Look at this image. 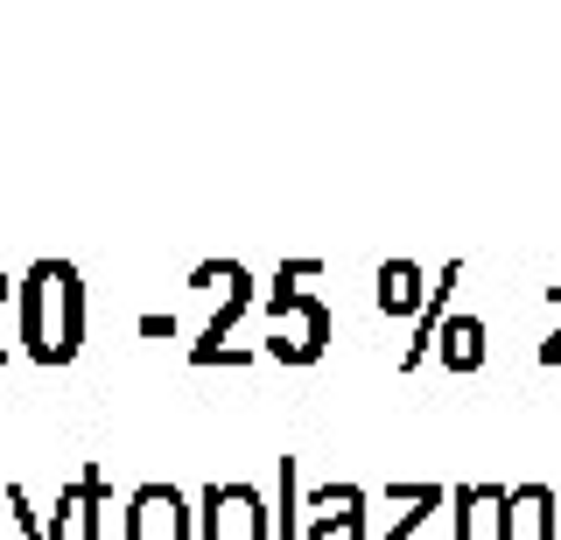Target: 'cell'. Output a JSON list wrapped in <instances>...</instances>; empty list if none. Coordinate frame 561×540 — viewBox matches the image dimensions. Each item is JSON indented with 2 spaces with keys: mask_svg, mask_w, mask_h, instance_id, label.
Segmentation results:
<instances>
[{
  "mask_svg": "<svg viewBox=\"0 0 561 540\" xmlns=\"http://www.w3.org/2000/svg\"><path fill=\"white\" fill-rule=\"evenodd\" d=\"M8 519H14V527H22V540H49V519L35 513L28 484H8Z\"/></svg>",
  "mask_w": 561,
  "mask_h": 540,
  "instance_id": "11",
  "label": "cell"
},
{
  "mask_svg": "<svg viewBox=\"0 0 561 540\" xmlns=\"http://www.w3.org/2000/svg\"><path fill=\"white\" fill-rule=\"evenodd\" d=\"M499 540H561L554 533V492H548V484H519V492L505 498Z\"/></svg>",
  "mask_w": 561,
  "mask_h": 540,
  "instance_id": "8",
  "label": "cell"
},
{
  "mask_svg": "<svg viewBox=\"0 0 561 540\" xmlns=\"http://www.w3.org/2000/svg\"><path fill=\"white\" fill-rule=\"evenodd\" d=\"M280 540H302V513H295V457H280Z\"/></svg>",
  "mask_w": 561,
  "mask_h": 540,
  "instance_id": "12",
  "label": "cell"
},
{
  "mask_svg": "<svg viewBox=\"0 0 561 540\" xmlns=\"http://www.w3.org/2000/svg\"><path fill=\"white\" fill-rule=\"evenodd\" d=\"M435 358H443L449 372H478L484 365V323L478 317H449L443 337H435Z\"/></svg>",
  "mask_w": 561,
  "mask_h": 540,
  "instance_id": "9",
  "label": "cell"
},
{
  "mask_svg": "<svg viewBox=\"0 0 561 540\" xmlns=\"http://www.w3.org/2000/svg\"><path fill=\"white\" fill-rule=\"evenodd\" d=\"M119 527H127V540H190L197 513H190V498L175 484H140L127 513H119Z\"/></svg>",
  "mask_w": 561,
  "mask_h": 540,
  "instance_id": "3",
  "label": "cell"
},
{
  "mask_svg": "<svg viewBox=\"0 0 561 540\" xmlns=\"http://www.w3.org/2000/svg\"><path fill=\"white\" fill-rule=\"evenodd\" d=\"M302 519V540H365V484H323Z\"/></svg>",
  "mask_w": 561,
  "mask_h": 540,
  "instance_id": "4",
  "label": "cell"
},
{
  "mask_svg": "<svg viewBox=\"0 0 561 540\" xmlns=\"http://www.w3.org/2000/svg\"><path fill=\"white\" fill-rule=\"evenodd\" d=\"M22 352L35 365H70L84 352V282L70 260H35L22 274Z\"/></svg>",
  "mask_w": 561,
  "mask_h": 540,
  "instance_id": "1",
  "label": "cell"
},
{
  "mask_svg": "<svg viewBox=\"0 0 561 540\" xmlns=\"http://www.w3.org/2000/svg\"><path fill=\"white\" fill-rule=\"evenodd\" d=\"M140 337H154V344L175 337V317H169V309H148V317H140Z\"/></svg>",
  "mask_w": 561,
  "mask_h": 540,
  "instance_id": "13",
  "label": "cell"
},
{
  "mask_svg": "<svg viewBox=\"0 0 561 540\" xmlns=\"http://www.w3.org/2000/svg\"><path fill=\"white\" fill-rule=\"evenodd\" d=\"M428 295H435V282H421V267H414V260H386V267H379V288H373L379 317L421 323V309H428Z\"/></svg>",
  "mask_w": 561,
  "mask_h": 540,
  "instance_id": "6",
  "label": "cell"
},
{
  "mask_svg": "<svg viewBox=\"0 0 561 540\" xmlns=\"http://www.w3.org/2000/svg\"><path fill=\"white\" fill-rule=\"evenodd\" d=\"M0 505H8V492H0ZM0 527H8V519H0Z\"/></svg>",
  "mask_w": 561,
  "mask_h": 540,
  "instance_id": "15",
  "label": "cell"
},
{
  "mask_svg": "<svg viewBox=\"0 0 561 540\" xmlns=\"http://www.w3.org/2000/svg\"><path fill=\"white\" fill-rule=\"evenodd\" d=\"M463 282V260H443V274H435V295H428V309H421V323H414V344L400 352V372H414L421 358H435V337H443V323H449V288Z\"/></svg>",
  "mask_w": 561,
  "mask_h": 540,
  "instance_id": "7",
  "label": "cell"
},
{
  "mask_svg": "<svg viewBox=\"0 0 561 540\" xmlns=\"http://www.w3.org/2000/svg\"><path fill=\"white\" fill-rule=\"evenodd\" d=\"M197 527H204V540H274V513L253 484L218 478V484H204V498H197Z\"/></svg>",
  "mask_w": 561,
  "mask_h": 540,
  "instance_id": "2",
  "label": "cell"
},
{
  "mask_svg": "<svg viewBox=\"0 0 561 540\" xmlns=\"http://www.w3.org/2000/svg\"><path fill=\"white\" fill-rule=\"evenodd\" d=\"M78 519H84V540H113V492H105L99 463L78 470Z\"/></svg>",
  "mask_w": 561,
  "mask_h": 540,
  "instance_id": "10",
  "label": "cell"
},
{
  "mask_svg": "<svg viewBox=\"0 0 561 540\" xmlns=\"http://www.w3.org/2000/svg\"><path fill=\"white\" fill-rule=\"evenodd\" d=\"M548 295H554V302H561V288H548ZM540 365H561V330H554L548 344H540Z\"/></svg>",
  "mask_w": 561,
  "mask_h": 540,
  "instance_id": "14",
  "label": "cell"
},
{
  "mask_svg": "<svg viewBox=\"0 0 561 540\" xmlns=\"http://www.w3.org/2000/svg\"><path fill=\"white\" fill-rule=\"evenodd\" d=\"M505 484H456L449 492V540H499L505 527Z\"/></svg>",
  "mask_w": 561,
  "mask_h": 540,
  "instance_id": "5",
  "label": "cell"
}]
</instances>
